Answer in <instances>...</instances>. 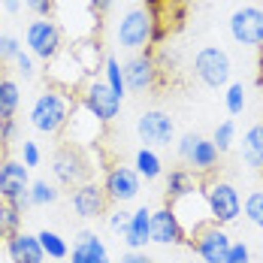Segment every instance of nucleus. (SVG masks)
I'll return each mask as SVG.
<instances>
[{
  "mask_svg": "<svg viewBox=\"0 0 263 263\" xmlns=\"http://www.w3.org/2000/svg\"><path fill=\"white\" fill-rule=\"evenodd\" d=\"M76 103H79V97L73 91H61V88L49 85L30 106V127L36 133H49V136L64 133Z\"/></svg>",
  "mask_w": 263,
  "mask_h": 263,
  "instance_id": "1",
  "label": "nucleus"
},
{
  "mask_svg": "<svg viewBox=\"0 0 263 263\" xmlns=\"http://www.w3.org/2000/svg\"><path fill=\"white\" fill-rule=\"evenodd\" d=\"M166 206L176 215V221H179V227H182V233H184V242H191L203 227L215 224V221H212V212H209V203H206V194H203V184H200L197 191L179 197V200L166 203Z\"/></svg>",
  "mask_w": 263,
  "mask_h": 263,
  "instance_id": "2",
  "label": "nucleus"
},
{
  "mask_svg": "<svg viewBox=\"0 0 263 263\" xmlns=\"http://www.w3.org/2000/svg\"><path fill=\"white\" fill-rule=\"evenodd\" d=\"M203 194H206V203H209L212 221L227 227V224H236L239 215H242V200H239V191L230 182H221V179H209L203 182Z\"/></svg>",
  "mask_w": 263,
  "mask_h": 263,
  "instance_id": "3",
  "label": "nucleus"
},
{
  "mask_svg": "<svg viewBox=\"0 0 263 263\" xmlns=\"http://www.w3.org/2000/svg\"><path fill=\"white\" fill-rule=\"evenodd\" d=\"M76 97H79V103L85 106L100 124H112V121L118 118V112H121V97H118L103 79H97V76L85 82Z\"/></svg>",
  "mask_w": 263,
  "mask_h": 263,
  "instance_id": "4",
  "label": "nucleus"
},
{
  "mask_svg": "<svg viewBox=\"0 0 263 263\" xmlns=\"http://www.w3.org/2000/svg\"><path fill=\"white\" fill-rule=\"evenodd\" d=\"M25 43H27V52L33 54L36 61H52L64 52V30L58 22L52 18H36L30 22L25 30Z\"/></svg>",
  "mask_w": 263,
  "mask_h": 263,
  "instance_id": "5",
  "label": "nucleus"
},
{
  "mask_svg": "<svg viewBox=\"0 0 263 263\" xmlns=\"http://www.w3.org/2000/svg\"><path fill=\"white\" fill-rule=\"evenodd\" d=\"M230 73H233V64H230V54L218 46H206L200 49L194 58V76L209 85V88H224L230 85Z\"/></svg>",
  "mask_w": 263,
  "mask_h": 263,
  "instance_id": "6",
  "label": "nucleus"
},
{
  "mask_svg": "<svg viewBox=\"0 0 263 263\" xmlns=\"http://www.w3.org/2000/svg\"><path fill=\"white\" fill-rule=\"evenodd\" d=\"M103 191L109 197V203L115 206H124V203H133L142 191V179L136 176L133 166H124V163H109L103 176Z\"/></svg>",
  "mask_w": 263,
  "mask_h": 263,
  "instance_id": "7",
  "label": "nucleus"
},
{
  "mask_svg": "<svg viewBox=\"0 0 263 263\" xmlns=\"http://www.w3.org/2000/svg\"><path fill=\"white\" fill-rule=\"evenodd\" d=\"M0 200L27 209L30 206V176L22 160H3L0 163Z\"/></svg>",
  "mask_w": 263,
  "mask_h": 263,
  "instance_id": "8",
  "label": "nucleus"
},
{
  "mask_svg": "<svg viewBox=\"0 0 263 263\" xmlns=\"http://www.w3.org/2000/svg\"><path fill=\"white\" fill-rule=\"evenodd\" d=\"M103 127L88 109L82 103L73 106V112H70V121H67V127H64V142L67 145H73V148H91V145H97L100 142V136H103Z\"/></svg>",
  "mask_w": 263,
  "mask_h": 263,
  "instance_id": "9",
  "label": "nucleus"
},
{
  "mask_svg": "<svg viewBox=\"0 0 263 263\" xmlns=\"http://www.w3.org/2000/svg\"><path fill=\"white\" fill-rule=\"evenodd\" d=\"M136 136H139L142 148H163V145H170L176 139V124H173V118L166 112L148 109L136 121Z\"/></svg>",
  "mask_w": 263,
  "mask_h": 263,
  "instance_id": "10",
  "label": "nucleus"
},
{
  "mask_svg": "<svg viewBox=\"0 0 263 263\" xmlns=\"http://www.w3.org/2000/svg\"><path fill=\"white\" fill-rule=\"evenodd\" d=\"M52 170H54V179L61 184H76L88 182L91 179V163H88V155L82 148H73V145H61L58 155L52 160Z\"/></svg>",
  "mask_w": 263,
  "mask_h": 263,
  "instance_id": "11",
  "label": "nucleus"
},
{
  "mask_svg": "<svg viewBox=\"0 0 263 263\" xmlns=\"http://www.w3.org/2000/svg\"><path fill=\"white\" fill-rule=\"evenodd\" d=\"M49 85L52 88H61V91H73V94H79L82 85L88 82V73L82 70V64L76 61V54L73 49H64V52L52 58L49 61Z\"/></svg>",
  "mask_w": 263,
  "mask_h": 263,
  "instance_id": "12",
  "label": "nucleus"
},
{
  "mask_svg": "<svg viewBox=\"0 0 263 263\" xmlns=\"http://www.w3.org/2000/svg\"><path fill=\"white\" fill-rule=\"evenodd\" d=\"M230 36L239 46H263V9L260 6H242L230 15Z\"/></svg>",
  "mask_w": 263,
  "mask_h": 263,
  "instance_id": "13",
  "label": "nucleus"
},
{
  "mask_svg": "<svg viewBox=\"0 0 263 263\" xmlns=\"http://www.w3.org/2000/svg\"><path fill=\"white\" fill-rule=\"evenodd\" d=\"M152 27H155V15L148 9H130L118 25V43L124 49H142L152 43Z\"/></svg>",
  "mask_w": 263,
  "mask_h": 263,
  "instance_id": "14",
  "label": "nucleus"
},
{
  "mask_svg": "<svg viewBox=\"0 0 263 263\" xmlns=\"http://www.w3.org/2000/svg\"><path fill=\"white\" fill-rule=\"evenodd\" d=\"M230 242H233V236L227 233V227H221V224H209V227H203L197 236L191 239L187 245H191V248H194L206 263H224Z\"/></svg>",
  "mask_w": 263,
  "mask_h": 263,
  "instance_id": "15",
  "label": "nucleus"
},
{
  "mask_svg": "<svg viewBox=\"0 0 263 263\" xmlns=\"http://www.w3.org/2000/svg\"><path fill=\"white\" fill-rule=\"evenodd\" d=\"M124 70V85L127 91H152L158 85V61L152 52H142V54H133L130 61L121 67Z\"/></svg>",
  "mask_w": 263,
  "mask_h": 263,
  "instance_id": "16",
  "label": "nucleus"
},
{
  "mask_svg": "<svg viewBox=\"0 0 263 263\" xmlns=\"http://www.w3.org/2000/svg\"><path fill=\"white\" fill-rule=\"evenodd\" d=\"M106 206H109V197H106L103 184L97 182H82L73 187V209L79 218H97V215H103Z\"/></svg>",
  "mask_w": 263,
  "mask_h": 263,
  "instance_id": "17",
  "label": "nucleus"
},
{
  "mask_svg": "<svg viewBox=\"0 0 263 263\" xmlns=\"http://www.w3.org/2000/svg\"><path fill=\"white\" fill-rule=\"evenodd\" d=\"M148 242H158V245H179V242H184V233L170 206H160L158 212H152Z\"/></svg>",
  "mask_w": 263,
  "mask_h": 263,
  "instance_id": "18",
  "label": "nucleus"
},
{
  "mask_svg": "<svg viewBox=\"0 0 263 263\" xmlns=\"http://www.w3.org/2000/svg\"><path fill=\"white\" fill-rule=\"evenodd\" d=\"M70 263H112V260H109V251H106L103 239L97 233H91V230H82L76 236Z\"/></svg>",
  "mask_w": 263,
  "mask_h": 263,
  "instance_id": "19",
  "label": "nucleus"
},
{
  "mask_svg": "<svg viewBox=\"0 0 263 263\" xmlns=\"http://www.w3.org/2000/svg\"><path fill=\"white\" fill-rule=\"evenodd\" d=\"M6 254H9L12 263H43L46 260V254L40 248V239L30 236V233H22V230L6 239Z\"/></svg>",
  "mask_w": 263,
  "mask_h": 263,
  "instance_id": "20",
  "label": "nucleus"
},
{
  "mask_svg": "<svg viewBox=\"0 0 263 263\" xmlns=\"http://www.w3.org/2000/svg\"><path fill=\"white\" fill-rule=\"evenodd\" d=\"M148 230H152V209L139 206L136 212H130V221L124 227V242L130 245V251H139L148 242Z\"/></svg>",
  "mask_w": 263,
  "mask_h": 263,
  "instance_id": "21",
  "label": "nucleus"
},
{
  "mask_svg": "<svg viewBox=\"0 0 263 263\" xmlns=\"http://www.w3.org/2000/svg\"><path fill=\"white\" fill-rule=\"evenodd\" d=\"M218 148H215V142L212 139H197L194 142V148H191V155H187V166H194L191 173H212L215 166H218Z\"/></svg>",
  "mask_w": 263,
  "mask_h": 263,
  "instance_id": "22",
  "label": "nucleus"
},
{
  "mask_svg": "<svg viewBox=\"0 0 263 263\" xmlns=\"http://www.w3.org/2000/svg\"><path fill=\"white\" fill-rule=\"evenodd\" d=\"M203 182H197V176L191 173V170H170V176H166V187H163V194H166V203H173V200H179L184 194H191V191H197Z\"/></svg>",
  "mask_w": 263,
  "mask_h": 263,
  "instance_id": "23",
  "label": "nucleus"
},
{
  "mask_svg": "<svg viewBox=\"0 0 263 263\" xmlns=\"http://www.w3.org/2000/svg\"><path fill=\"white\" fill-rule=\"evenodd\" d=\"M73 54H76V61L82 64V70L88 73V79H94L97 73H103L106 58H103V52H100V43H94V40L76 43V46H73Z\"/></svg>",
  "mask_w": 263,
  "mask_h": 263,
  "instance_id": "24",
  "label": "nucleus"
},
{
  "mask_svg": "<svg viewBox=\"0 0 263 263\" xmlns=\"http://www.w3.org/2000/svg\"><path fill=\"white\" fill-rule=\"evenodd\" d=\"M242 160L251 170H263V124H254L242 139Z\"/></svg>",
  "mask_w": 263,
  "mask_h": 263,
  "instance_id": "25",
  "label": "nucleus"
},
{
  "mask_svg": "<svg viewBox=\"0 0 263 263\" xmlns=\"http://www.w3.org/2000/svg\"><path fill=\"white\" fill-rule=\"evenodd\" d=\"M133 170H136V176L145 179V182H155V179L163 176V163H160L155 148H139V152L133 155Z\"/></svg>",
  "mask_w": 263,
  "mask_h": 263,
  "instance_id": "26",
  "label": "nucleus"
},
{
  "mask_svg": "<svg viewBox=\"0 0 263 263\" xmlns=\"http://www.w3.org/2000/svg\"><path fill=\"white\" fill-rule=\"evenodd\" d=\"M22 103V91H18V82L0 76V121L3 118H15Z\"/></svg>",
  "mask_w": 263,
  "mask_h": 263,
  "instance_id": "27",
  "label": "nucleus"
},
{
  "mask_svg": "<svg viewBox=\"0 0 263 263\" xmlns=\"http://www.w3.org/2000/svg\"><path fill=\"white\" fill-rule=\"evenodd\" d=\"M36 239H40V248H43L46 257H52V260H67V257H70V248H67V242H64L61 233H54V230H40Z\"/></svg>",
  "mask_w": 263,
  "mask_h": 263,
  "instance_id": "28",
  "label": "nucleus"
},
{
  "mask_svg": "<svg viewBox=\"0 0 263 263\" xmlns=\"http://www.w3.org/2000/svg\"><path fill=\"white\" fill-rule=\"evenodd\" d=\"M18 230H22V209L12 206V203H6V200H0V239L6 242Z\"/></svg>",
  "mask_w": 263,
  "mask_h": 263,
  "instance_id": "29",
  "label": "nucleus"
},
{
  "mask_svg": "<svg viewBox=\"0 0 263 263\" xmlns=\"http://www.w3.org/2000/svg\"><path fill=\"white\" fill-rule=\"evenodd\" d=\"M103 82L124 100V94H127V85H124V70H121V61L118 58H106V64H103Z\"/></svg>",
  "mask_w": 263,
  "mask_h": 263,
  "instance_id": "30",
  "label": "nucleus"
},
{
  "mask_svg": "<svg viewBox=\"0 0 263 263\" xmlns=\"http://www.w3.org/2000/svg\"><path fill=\"white\" fill-rule=\"evenodd\" d=\"M58 200V187L49 184L46 179H40V182H30V206H49Z\"/></svg>",
  "mask_w": 263,
  "mask_h": 263,
  "instance_id": "31",
  "label": "nucleus"
},
{
  "mask_svg": "<svg viewBox=\"0 0 263 263\" xmlns=\"http://www.w3.org/2000/svg\"><path fill=\"white\" fill-rule=\"evenodd\" d=\"M233 139H236V121H233V118H227V121H221V124L215 127L212 142H215V148H218V152H227V148L233 145Z\"/></svg>",
  "mask_w": 263,
  "mask_h": 263,
  "instance_id": "32",
  "label": "nucleus"
},
{
  "mask_svg": "<svg viewBox=\"0 0 263 263\" xmlns=\"http://www.w3.org/2000/svg\"><path fill=\"white\" fill-rule=\"evenodd\" d=\"M224 106H227L230 115H242V109H245V88H242V82H230V85H227Z\"/></svg>",
  "mask_w": 263,
  "mask_h": 263,
  "instance_id": "33",
  "label": "nucleus"
},
{
  "mask_svg": "<svg viewBox=\"0 0 263 263\" xmlns=\"http://www.w3.org/2000/svg\"><path fill=\"white\" fill-rule=\"evenodd\" d=\"M242 212H245V218H248L254 227H260V230H263V191L248 194V200H245Z\"/></svg>",
  "mask_w": 263,
  "mask_h": 263,
  "instance_id": "34",
  "label": "nucleus"
},
{
  "mask_svg": "<svg viewBox=\"0 0 263 263\" xmlns=\"http://www.w3.org/2000/svg\"><path fill=\"white\" fill-rule=\"evenodd\" d=\"M22 52V43L12 36V33H0V64H6V61H15Z\"/></svg>",
  "mask_w": 263,
  "mask_h": 263,
  "instance_id": "35",
  "label": "nucleus"
},
{
  "mask_svg": "<svg viewBox=\"0 0 263 263\" xmlns=\"http://www.w3.org/2000/svg\"><path fill=\"white\" fill-rule=\"evenodd\" d=\"M33 61H36V58H33L30 52H25V49L18 52V58L12 61V64H15V70H18V76H25V79H33V76H36V67H33Z\"/></svg>",
  "mask_w": 263,
  "mask_h": 263,
  "instance_id": "36",
  "label": "nucleus"
},
{
  "mask_svg": "<svg viewBox=\"0 0 263 263\" xmlns=\"http://www.w3.org/2000/svg\"><path fill=\"white\" fill-rule=\"evenodd\" d=\"M40 160H43L40 145H36V142H30V139H25V142H22V163L30 170V166H40Z\"/></svg>",
  "mask_w": 263,
  "mask_h": 263,
  "instance_id": "37",
  "label": "nucleus"
},
{
  "mask_svg": "<svg viewBox=\"0 0 263 263\" xmlns=\"http://www.w3.org/2000/svg\"><path fill=\"white\" fill-rule=\"evenodd\" d=\"M224 263H251V251H248V245H245V242H230Z\"/></svg>",
  "mask_w": 263,
  "mask_h": 263,
  "instance_id": "38",
  "label": "nucleus"
},
{
  "mask_svg": "<svg viewBox=\"0 0 263 263\" xmlns=\"http://www.w3.org/2000/svg\"><path fill=\"white\" fill-rule=\"evenodd\" d=\"M25 6L36 18H52V12H54V0H25Z\"/></svg>",
  "mask_w": 263,
  "mask_h": 263,
  "instance_id": "39",
  "label": "nucleus"
},
{
  "mask_svg": "<svg viewBox=\"0 0 263 263\" xmlns=\"http://www.w3.org/2000/svg\"><path fill=\"white\" fill-rule=\"evenodd\" d=\"M109 230H115V233H124V227H127V221H130V212H124L121 206L118 209H112L109 212Z\"/></svg>",
  "mask_w": 263,
  "mask_h": 263,
  "instance_id": "40",
  "label": "nucleus"
},
{
  "mask_svg": "<svg viewBox=\"0 0 263 263\" xmlns=\"http://www.w3.org/2000/svg\"><path fill=\"white\" fill-rule=\"evenodd\" d=\"M15 133H18V127H15V118H3V121H0V145L6 148V145L15 139Z\"/></svg>",
  "mask_w": 263,
  "mask_h": 263,
  "instance_id": "41",
  "label": "nucleus"
},
{
  "mask_svg": "<svg viewBox=\"0 0 263 263\" xmlns=\"http://www.w3.org/2000/svg\"><path fill=\"white\" fill-rule=\"evenodd\" d=\"M200 136L197 133H184L182 139H179V158L187 160V155H191V148H194V142H197Z\"/></svg>",
  "mask_w": 263,
  "mask_h": 263,
  "instance_id": "42",
  "label": "nucleus"
},
{
  "mask_svg": "<svg viewBox=\"0 0 263 263\" xmlns=\"http://www.w3.org/2000/svg\"><path fill=\"white\" fill-rule=\"evenodd\" d=\"M121 263H152V257L142 254V251H127V254L121 257Z\"/></svg>",
  "mask_w": 263,
  "mask_h": 263,
  "instance_id": "43",
  "label": "nucleus"
},
{
  "mask_svg": "<svg viewBox=\"0 0 263 263\" xmlns=\"http://www.w3.org/2000/svg\"><path fill=\"white\" fill-rule=\"evenodd\" d=\"M109 6H112V0H91L94 15H103V12H109Z\"/></svg>",
  "mask_w": 263,
  "mask_h": 263,
  "instance_id": "44",
  "label": "nucleus"
},
{
  "mask_svg": "<svg viewBox=\"0 0 263 263\" xmlns=\"http://www.w3.org/2000/svg\"><path fill=\"white\" fill-rule=\"evenodd\" d=\"M3 6H6V12H18V9H22V3H18V0H6Z\"/></svg>",
  "mask_w": 263,
  "mask_h": 263,
  "instance_id": "45",
  "label": "nucleus"
},
{
  "mask_svg": "<svg viewBox=\"0 0 263 263\" xmlns=\"http://www.w3.org/2000/svg\"><path fill=\"white\" fill-rule=\"evenodd\" d=\"M0 3H6V0H0Z\"/></svg>",
  "mask_w": 263,
  "mask_h": 263,
  "instance_id": "46",
  "label": "nucleus"
},
{
  "mask_svg": "<svg viewBox=\"0 0 263 263\" xmlns=\"http://www.w3.org/2000/svg\"><path fill=\"white\" fill-rule=\"evenodd\" d=\"M67 263H70V260H67Z\"/></svg>",
  "mask_w": 263,
  "mask_h": 263,
  "instance_id": "47",
  "label": "nucleus"
},
{
  "mask_svg": "<svg viewBox=\"0 0 263 263\" xmlns=\"http://www.w3.org/2000/svg\"><path fill=\"white\" fill-rule=\"evenodd\" d=\"M43 263H46V260H43Z\"/></svg>",
  "mask_w": 263,
  "mask_h": 263,
  "instance_id": "48",
  "label": "nucleus"
}]
</instances>
